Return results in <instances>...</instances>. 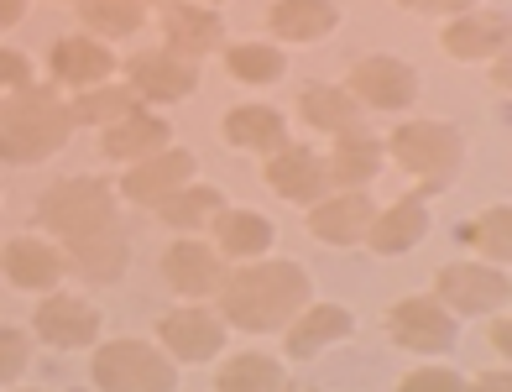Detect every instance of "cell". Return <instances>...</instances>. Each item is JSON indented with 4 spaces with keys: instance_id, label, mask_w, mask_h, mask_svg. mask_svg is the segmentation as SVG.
<instances>
[{
    "instance_id": "obj_1",
    "label": "cell",
    "mask_w": 512,
    "mask_h": 392,
    "mask_svg": "<svg viewBox=\"0 0 512 392\" xmlns=\"http://www.w3.org/2000/svg\"><path fill=\"white\" fill-rule=\"evenodd\" d=\"M314 298V283L298 262H272V257H251L225 267V278L215 288V314L225 319V330H246V335H272Z\"/></svg>"
},
{
    "instance_id": "obj_2",
    "label": "cell",
    "mask_w": 512,
    "mask_h": 392,
    "mask_svg": "<svg viewBox=\"0 0 512 392\" xmlns=\"http://www.w3.org/2000/svg\"><path fill=\"white\" fill-rule=\"evenodd\" d=\"M68 136H74V115L53 84H27L0 95V163L6 168L48 163L53 152L68 147Z\"/></svg>"
},
{
    "instance_id": "obj_3",
    "label": "cell",
    "mask_w": 512,
    "mask_h": 392,
    "mask_svg": "<svg viewBox=\"0 0 512 392\" xmlns=\"http://www.w3.org/2000/svg\"><path fill=\"white\" fill-rule=\"evenodd\" d=\"M382 152L392 157L398 168H408L418 178V194H439L460 178L465 163V136L450 121H408V126H392V136L382 142Z\"/></svg>"
},
{
    "instance_id": "obj_4",
    "label": "cell",
    "mask_w": 512,
    "mask_h": 392,
    "mask_svg": "<svg viewBox=\"0 0 512 392\" xmlns=\"http://www.w3.org/2000/svg\"><path fill=\"white\" fill-rule=\"evenodd\" d=\"M37 225L48 230L58 246L89 241L100 230H115V189L105 178H58L48 194L37 199Z\"/></svg>"
},
{
    "instance_id": "obj_5",
    "label": "cell",
    "mask_w": 512,
    "mask_h": 392,
    "mask_svg": "<svg viewBox=\"0 0 512 392\" xmlns=\"http://www.w3.org/2000/svg\"><path fill=\"white\" fill-rule=\"evenodd\" d=\"M89 382L105 392H173L178 361L152 340H105L89 356Z\"/></svg>"
},
{
    "instance_id": "obj_6",
    "label": "cell",
    "mask_w": 512,
    "mask_h": 392,
    "mask_svg": "<svg viewBox=\"0 0 512 392\" xmlns=\"http://www.w3.org/2000/svg\"><path fill=\"white\" fill-rule=\"evenodd\" d=\"M434 298L445 304L455 319L460 314H497L507 309L512 283H507V267L497 262H445L434 272Z\"/></svg>"
},
{
    "instance_id": "obj_7",
    "label": "cell",
    "mask_w": 512,
    "mask_h": 392,
    "mask_svg": "<svg viewBox=\"0 0 512 392\" xmlns=\"http://www.w3.org/2000/svg\"><path fill=\"white\" fill-rule=\"evenodd\" d=\"M100 330H105V319L84 293L48 288L32 309V335L48 345V351H89V345L100 340Z\"/></svg>"
},
{
    "instance_id": "obj_8",
    "label": "cell",
    "mask_w": 512,
    "mask_h": 392,
    "mask_svg": "<svg viewBox=\"0 0 512 392\" xmlns=\"http://www.w3.org/2000/svg\"><path fill=\"white\" fill-rule=\"evenodd\" d=\"M345 89L361 100V110H387L398 115L418 100V68L392 58V53H371V58H356L351 74H345Z\"/></svg>"
},
{
    "instance_id": "obj_9",
    "label": "cell",
    "mask_w": 512,
    "mask_h": 392,
    "mask_svg": "<svg viewBox=\"0 0 512 392\" xmlns=\"http://www.w3.org/2000/svg\"><path fill=\"white\" fill-rule=\"evenodd\" d=\"M387 335H392V345H403L413 356H439L455 345L460 330H455V314L434 293H424V298H398L387 309Z\"/></svg>"
},
{
    "instance_id": "obj_10",
    "label": "cell",
    "mask_w": 512,
    "mask_h": 392,
    "mask_svg": "<svg viewBox=\"0 0 512 392\" xmlns=\"http://www.w3.org/2000/svg\"><path fill=\"white\" fill-rule=\"evenodd\" d=\"M126 84L142 105H178L199 89V63L178 58L168 48H142L126 58Z\"/></svg>"
},
{
    "instance_id": "obj_11",
    "label": "cell",
    "mask_w": 512,
    "mask_h": 392,
    "mask_svg": "<svg viewBox=\"0 0 512 392\" xmlns=\"http://www.w3.org/2000/svg\"><path fill=\"white\" fill-rule=\"evenodd\" d=\"M157 345L173 361H189V366L209 361V356H220V345H225V319L209 309L204 298H189L183 309L157 319Z\"/></svg>"
},
{
    "instance_id": "obj_12",
    "label": "cell",
    "mask_w": 512,
    "mask_h": 392,
    "mask_svg": "<svg viewBox=\"0 0 512 392\" xmlns=\"http://www.w3.org/2000/svg\"><path fill=\"white\" fill-rule=\"evenodd\" d=\"M162 48L189 63H204L209 53H220L225 48L220 11L204 6V0H173V6H162Z\"/></svg>"
},
{
    "instance_id": "obj_13",
    "label": "cell",
    "mask_w": 512,
    "mask_h": 392,
    "mask_svg": "<svg viewBox=\"0 0 512 392\" xmlns=\"http://www.w3.org/2000/svg\"><path fill=\"white\" fill-rule=\"evenodd\" d=\"M0 272H6V283L21 288V293H48V288L63 283L68 251L53 236H11L0 246Z\"/></svg>"
},
{
    "instance_id": "obj_14",
    "label": "cell",
    "mask_w": 512,
    "mask_h": 392,
    "mask_svg": "<svg viewBox=\"0 0 512 392\" xmlns=\"http://www.w3.org/2000/svg\"><path fill=\"white\" fill-rule=\"evenodd\" d=\"M162 283H168L178 298H215L220 278H225V257L209 241H194V236H178L173 246H162Z\"/></svg>"
},
{
    "instance_id": "obj_15",
    "label": "cell",
    "mask_w": 512,
    "mask_h": 392,
    "mask_svg": "<svg viewBox=\"0 0 512 392\" xmlns=\"http://www.w3.org/2000/svg\"><path fill=\"white\" fill-rule=\"evenodd\" d=\"M262 178L277 199L288 204H314L319 194H330V173H324V157L314 147H298V142H283L277 152H267L262 163Z\"/></svg>"
},
{
    "instance_id": "obj_16",
    "label": "cell",
    "mask_w": 512,
    "mask_h": 392,
    "mask_svg": "<svg viewBox=\"0 0 512 392\" xmlns=\"http://www.w3.org/2000/svg\"><path fill=\"white\" fill-rule=\"evenodd\" d=\"M304 225H309V236L324 241V246H361L366 236V225H371V199L366 189H330V194H319L314 204H304Z\"/></svg>"
},
{
    "instance_id": "obj_17",
    "label": "cell",
    "mask_w": 512,
    "mask_h": 392,
    "mask_svg": "<svg viewBox=\"0 0 512 392\" xmlns=\"http://www.w3.org/2000/svg\"><path fill=\"white\" fill-rule=\"evenodd\" d=\"M512 42V21L507 11H460L445 16V32H439V48H445L455 63H481V58H497L507 53Z\"/></svg>"
},
{
    "instance_id": "obj_18",
    "label": "cell",
    "mask_w": 512,
    "mask_h": 392,
    "mask_svg": "<svg viewBox=\"0 0 512 392\" xmlns=\"http://www.w3.org/2000/svg\"><path fill=\"white\" fill-rule=\"evenodd\" d=\"M424 236H429V199L403 194V199H392L387 210L371 215L361 246H371V257H403V251H413Z\"/></svg>"
},
{
    "instance_id": "obj_19",
    "label": "cell",
    "mask_w": 512,
    "mask_h": 392,
    "mask_svg": "<svg viewBox=\"0 0 512 392\" xmlns=\"http://www.w3.org/2000/svg\"><path fill=\"white\" fill-rule=\"evenodd\" d=\"M283 345H288V361H314L319 351H330V345H340L345 335L356 330V314L345 309V304H309L298 309L288 325H283Z\"/></svg>"
},
{
    "instance_id": "obj_20",
    "label": "cell",
    "mask_w": 512,
    "mask_h": 392,
    "mask_svg": "<svg viewBox=\"0 0 512 392\" xmlns=\"http://www.w3.org/2000/svg\"><path fill=\"white\" fill-rule=\"evenodd\" d=\"M48 74L68 89H89V84H105L121 74V58H115L100 37H58L53 53H48Z\"/></svg>"
},
{
    "instance_id": "obj_21",
    "label": "cell",
    "mask_w": 512,
    "mask_h": 392,
    "mask_svg": "<svg viewBox=\"0 0 512 392\" xmlns=\"http://www.w3.org/2000/svg\"><path fill=\"white\" fill-rule=\"evenodd\" d=\"M162 147H173V126L162 121V115H152L147 105L121 115V121H110V126H100V152L110 157V163L131 168V163H142V157H152Z\"/></svg>"
},
{
    "instance_id": "obj_22",
    "label": "cell",
    "mask_w": 512,
    "mask_h": 392,
    "mask_svg": "<svg viewBox=\"0 0 512 392\" xmlns=\"http://www.w3.org/2000/svg\"><path fill=\"white\" fill-rule=\"evenodd\" d=\"M335 27H340V6H335V0H272V6H267L272 42H288V48H309V42L330 37Z\"/></svg>"
},
{
    "instance_id": "obj_23",
    "label": "cell",
    "mask_w": 512,
    "mask_h": 392,
    "mask_svg": "<svg viewBox=\"0 0 512 392\" xmlns=\"http://www.w3.org/2000/svg\"><path fill=\"white\" fill-rule=\"evenodd\" d=\"M194 152H183V147H162L152 157H142V163H131L126 178H121V194L131 204H157L162 194H173L178 183H189L194 178Z\"/></svg>"
},
{
    "instance_id": "obj_24",
    "label": "cell",
    "mask_w": 512,
    "mask_h": 392,
    "mask_svg": "<svg viewBox=\"0 0 512 392\" xmlns=\"http://www.w3.org/2000/svg\"><path fill=\"white\" fill-rule=\"evenodd\" d=\"M382 142L371 131H340L330 157H324V173H330V189H366V183H377L382 173Z\"/></svg>"
},
{
    "instance_id": "obj_25",
    "label": "cell",
    "mask_w": 512,
    "mask_h": 392,
    "mask_svg": "<svg viewBox=\"0 0 512 392\" xmlns=\"http://www.w3.org/2000/svg\"><path fill=\"white\" fill-rule=\"evenodd\" d=\"M220 136L236 152H277L288 142V115L272 110V105H230L225 121H220Z\"/></svg>"
},
{
    "instance_id": "obj_26",
    "label": "cell",
    "mask_w": 512,
    "mask_h": 392,
    "mask_svg": "<svg viewBox=\"0 0 512 392\" xmlns=\"http://www.w3.org/2000/svg\"><path fill=\"white\" fill-rule=\"evenodd\" d=\"M215 246L225 262H251V257H267L272 251V220L256 215V210H230V204H220L215 210Z\"/></svg>"
},
{
    "instance_id": "obj_27",
    "label": "cell",
    "mask_w": 512,
    "mask_h": 392,
    "mask_svg": "<svg viewBox=\"0 0 512 392\" xmlns=\"http://www.w3.org/2000/svg\"><path fill=\"white\" fill-rule=\"evenodd\" d=\"M63 251H68V267H74L84 283H95V288L121 283L126 267H131V246L121 236V225L100 230V236H89V241H74V246H63Z\"/></svg>"
},
{
    "instance_id": "obj_28",
    "label": "cell",
    "mask_w": 512,
    "mask_h": 392,
    "mask_svg": "<svg viewBox=\"0 0 512 392\" xmlns=\"http://www.w3.org/2000/svg\"><path fill=\"white\" fill-rule=\"evenodd\" d=\"M298 121L324 131V136L356 131L361 126V100L345 84H309L304 95H298Z\"/></svg>"
},
{
    "instance_id": "obj_29",
    "label": "cell",
    "mask_w": 512,
    "mask_h": 392,
    "mask_svg": "<svg viewBox=\"0 0 512 392\" xmlns=\"http://www.w3.org/2000/svg\"><path fill=\"white\" fill-rule=\"evenodd\" d=\"M225 204V194L215 189V183H178L173 194H162L152 210H157V220L162 225H173L178 236H194V230H204L209 220H215V210Z\"/></svg>"
},
{
    "instance_id": "obj_30",
    "label": "cell",
    "mask_w": 512,
    "mask_h": 392,
    "mask_svg": "<svg viewBox=\"0 0 512 392\" xmlns=\"http://www.w3.org/2000/svg\"><path fill=\"white\" fill-rule=\"evenodd\" d=\"M455 236H460L465 251H476L481 262L507 267V257H512V204H492V210H481L476 220H465Z\"/></svg>"
},
{
    "instance_id": "obj_31",
    "label": "cell",
    "mask_w": 512,
    "mask_h": 392,
    "mask_svg": "<svg viewBox=\"0 0 512 392\" xmlns=\"http://www.w3.org/2000/svg\"><path fill=\"white\" fill-rule=\"evenodd\" d=\"M131 110H142V100H136V89L131 84H89V89H79L74 100H68V115H74V126L84 121V126H110V121H121V115H131Z\"/></svg>"
},
{
    "instance_id": "obj_32",
    "label": "cell",
    "mask_w": 512,
    "mask_h": 392,
    "mask_svg": "<svg viewBox=\"0 0 512 392\" xmlns=\"http://www.w3.org/2000/svg\"><path fill=\"white\" fill-rule=\"evenodd\" d=\"M220 53H225V74L236 84H277L288 68L277 42H225Z\"/></svg>"
},
{
    "instance_id": "obj_33",
    "label": "cell",
    "mask_w": 512,
    "mask_h": 392,
    "mask_svg": "<svg viewBox=\"0 0 512 392\" xmlns=\"http://www.w3.org/2000/svg\"><path fill=\"white\" fill-rule=\"evenodd\" d=\"M215 387L220 392H277V387H288V372H283V361H272L262 351H246V356H230L220 366Z\"/></svg>"
},
{
    "instance_id": "obj_34",
    "label": "cell",
    "mask_w": 512,
    "mask_h": 392,
    "mask_svg": "<svg viewBox=\"0 0 512 392\" xmlns=\"http://www.w3.org/2000/svg\"><path fill=\"white\" fill-rule=\"evenodd\" d=\"M89 37H136L147 21L142 0H74Z\"/></svg>"
},
{
    "instance_id": "obj_35",
    "label": "cell",
    "mask_w": 512,
    "mask_h": 392,
    "mask_svg": "<svg viewBox=\"0 0 512 392\" xmlns=\"http://www.w3.org/2000/svg\"><path fill=\"white\" fill-rule=\"evenodd\" d=\"M27 361H32V335L16 325H0V387H16L27 377Z\"/></svg>"
},
{
    "instance_id": "obj_36",
    "label": "cell",
    "mask_w": 512,
    "mask_h": 392,
    "mask_svg": "<svg viewBox=\"0 0 512 392\" xmlns=\"http://www.w3.org/2000/svg\"><path fill=\"white\" fill-rule=\"evenodd\" d=\"M398 387L403 392H460L465 382L450 372V366H418V372H408Z\"/></svg>"
},
{
    "instance_id": "obj_37",
    "label": "cell",
    "mask_w": 512,
    "mask_h": 392,
    "mask_svg": "<svg viewBox=\"0 0 512 392\" xmlns=\"http://www.w3.org/2000/svg\"><path fill=\"white\" fill-rule=\"evenodd\" d=\"M32 84V63L16 48H0V89H27Z\"/></svg>"
},
{
    "instance_id": "obj_38",
    "label": "cell",
    "mask_w": 512,
    "mask_h": 392,
    "mask_svg": "<svg viewBox=\"0 0 512 392\" xmlns=\"http://www.w3.org/2000/svg\"><path fill=\"white\" fill-rule=\"evenodd\" d=\"M403 11H418V16H460V11H471L476 0H398Z\"/></svg>"
},
{
    "instance_id": "obj_39",
    "label": "cell",
    "mask_w": 512,
    "mask_h": 392,
    "mask_svg": "<svg viewBox=\"0 0 512 392\" xmlns=\"http://www.w3.org/2000/svg\"><path fill=\"white\" fill-rule=\"evenodd\" d=\"M486 340H492V351H497V356L512 351V319H507V309H497V319L486 325Z\"/></svg>"
},
{
    "instance_id": "obj_40",
    "label": "cell",
    "mask_w": 512,
    "mask_h": 392,
    "mask_svg": "<svg viewBox=\"0 0 512 392\" xmlns=\"http://www.w3.org/2000/svg\"><path fill=\"white\" fill-rule=\"evenodd\" d=\"M21 16H27V0H0V32H11Z\"/></svg>"
},
{
    "instance_id": "obj_41",
    "label": "cell",
    "mask_w": 512,
    "mask_h": 392,
    "mask_svg": "<svg viewBox=\"0 0 512 392\" xmlns=\"http://www.w3.org/2000/svg\"><path fill=\"white\" fill-rule=\"evenodd\" d=\"M471 387H476V392H507V387H512V377H507V372H481Z\"/></svg>"
},
{
    "instance_id": "obj_42",
    "label": "cell",
    "mask_w": 512,
    "mask_h": 392,
    "mask_svg": "<svg viewBox=\"0 0 512 392\" xmlns=\"http://www.w3.org/2000/svg\"><path fill=\"white\" fill-rule=\"evenodd\" d=\"M492 63H497V68H492V84H497L502 95H507V89H512V58H507V53H497Z\"/></svg>"
},
{
    "instance_id": "obj_43",
    "label": "cell",
    "mask_w": 512,
    "mask_h": 392,
    "mask_svg": "<svg viewBox=\"0 0 512 392\" xmlns=\"http://www.w3.org/2000/svg\"><path fill=\"white\" fill-rule=\"evenodd\" d=\"M142 6H173V0H142Z\"/></svg>"
},
{
    "instance_id": "obj_44",
    "label": "cell",
    "mask_w": 512,
    "mask_h": 392,
    "mask_svg": "<svg viewBox=\"0 0 512 392\" xmlns=\"http://www.w3.org/2000/svg\"><path fill=\"white\" fill-rule=\"evenodd\" d=\"M204 6H220V0H204Z\"/></svg>"
}]
</instances>
